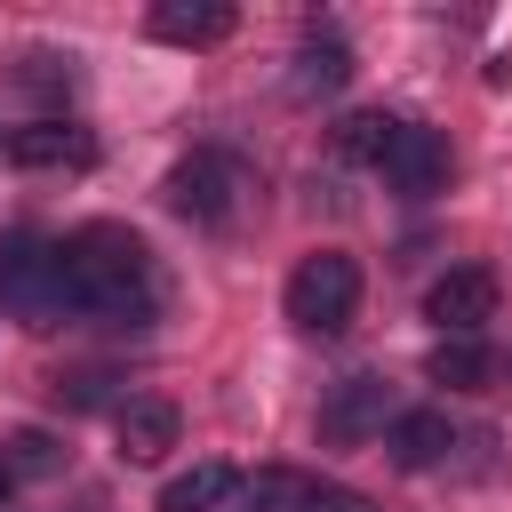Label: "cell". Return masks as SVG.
Here are the masks:
<instances>
[{
	"label": "cell",
	"instance_id": "1",
	"mask_svg": "<svg viewBox=\"0 0 512 512\" xmlns=\"http://www.w3.org/2000/svg\"><path fill=\"white\" fill-rule=\"evenodd\" d=\"M56 264H64V296L80 304V312H104V320H120V312H144L152 304V248L128 232V224H80L64 248H56Z\"/></svg>",
	"mask_w": 512,
	"mask_h": 512
},
{
	"label": "cell",
	"instance_id": "2",
	"mask_svg": "<svg viewBox=\"0 0 512 512\" xmlns=\"http://www.w3.org/2000/svg\"><path fill=\"white\" fill-rule=\"evenodd\" d=\"M280 304H288V320H296L304 336H336V328H352V312H360V264H352L344 248H312V256L288 272Z\"/></svg>",
	"mask_w": 512,
	"mask_h": 512
},
{
	"label": "cell",
	"instance_id": "3",
	"mask_svg": "<svg viewBox=\"0 0 512 512\" xmlns=\"http://www.w3.org/2000/svg\"><path fill=\"white\" fill-rule=\"evenodd\" d=\"M168 208L192 216V224H224V216L240 208V160H224V152L176 160V168H168Z\"/></svg>",
	"mask_w": 512,
	"mask_h": 512
},
{
	"label": "cell",
	"instance_id": "4",
	"mask_svg": "<svg viewBox=\"0 0 512 512\" xmlns=\"http://www.w3.org/2000/svg\"><path fill=\"white\" fill-rule=\"evenodd\" d=\"M0 304H16L32 328H48L72 296H64V264H56V248H40V240H16L8 248V264H0Z\"/></svg>",
	"mask_w": 512,
	"mask_h": 512
},
{
	"label": "cell",
	"instance_id": "5",
	"mask_svg": "<svg viewBox=\"0 0 512 512\" xmlns=\"http://www.w3.org/2000/svg\"><path fill=\"white\" fill-rule=\"evenodd\" d=\"M424 320H432L440 336H480V328L496 320V272H480V264L440 272V280L424 288Z\"/></svg>",
	"mask_w": 512,
	"mask_h": 512
},
{
	"label": "cell",
	"instance_id": "6",
	"mask_svg": "<svg viewBox=\"0 0 512 512\" xmlns=\"http://www.w3.org/2000/svg\"><path fill=\"white\" fill-rule=\"evenodd\" d=\"M384 176L400 184V192H440L448 184V136L440 128H416V120H400V136H392V152H384Z\"/></svg>",
	"mask_w": 512,
	"mask_h": 512
},
{
	"label": "cell",
	"instance_id": "7",
	"mask_svg": "<svg viewBox=\"0 0 512 512\" xmlns=\"http://www.w3.org/2000/svg\"><path fill=\"white\" fill-rule=\"evenodd\" d=\"M112 432H120V456H128V464H160V456L176 448L184 416H176V400H120Z\"/></svg>",
	"mask_w": 512,
	"mask_h": 512
},
{
	"label": "cell",
	"instance_id": "8",
	"mask_svg": "<svg viewBox=\"0 0 512 512\" xmlns=\"http://www.w3.org/2000/svg\"><path fill=\"white\" fill-rule=\"evenodd\" d=\"M232 8L224 0H160L152 8V40H168V48H216V40H232Z\"/></svg>",
	"mask_w": 512,
	"mask_h": 512
},
{
	"label": "cell",
	"instance_id": "9",
	"mask_svg": "<svg viewBox=\"0 0 512 512\" xmlns=\"http://www.w3.org/2000/svg\"><path fill=\"white\" fill-rule=\"evenodd\" d=\"M8 160H16V168H88V160H96V144H88V128L32 120V128H16V136H8Z\"/></svg>",
	"mask_w": 512,
	"mask_h": 512
},
{
	"label": "cell",
	"instance_id": "10",
	"mask_svg": "<svg viewBox=\"0 0 512 512\" xmlns=\"http://www.w3.org/2000/svg\"><path fill=\"white\" fill-rule=\"evenodd\" d=\"M392 464L400 472H432V464H448V448H456V432H448V416L440 408H408L400 424H392Z\"/></svg>",
	"mask_w": 512,
	"mask_h": 512
},
{
	"label": "cell",
	"instance_id": "11",
	"mask_svg": "<svg viewBox=\"0 0 512 512\" xmlns=\"http://www.w3.org/2000/svg\"><path fill=\"white\" fill-rule=\"evenodd\" d=\"M384 408H392V400H384V384H376V376H344V384H336V400L320 408V432H328V440H360V432H376V424H384Z\"/></svg>",
	"mask_w": 512,
	"mask_h": 512
},
{
	"label": "cell",
	"instance_id": "12",
	"mask_svg": "<svg viewBox=\"0 0 512 512\" xmlns=\"http://www.w3.org/2000/svg\"><path fill=\"white\" fill-rule=\"evenodd\" d=\"M424 368H432V384H448V392H480V384L496 376V360H488L480 336H440Z\"/></svg>",
	"mask_w": 512,
	"mask_h": 512
},
{
	"label": "cell",
	"instance_id": "13",
	"mask_svg": "<svg viewBox=\"0 0 512 512\" xmlns=\"http://www.w3.org/2000/svg\"><path fill=\"white\" fill-rule=\"evenodd\" d=\"M232 488H240L232 464H192V472H176V480L160 488V512H216Z\"/></svg>",
	"mask_w": 512,
	"mask_h": 512
},
{
	"label": "cell",
	"instance_id": "14",
	"mask_svg": "<svg viewBox=\"0 0 512 512\" xmlns=\"http://www.w3.org/2000/svg\"><path fill=\"white\" fill-rule=\"evenodd\" d=\"M392 136H400V120H392V112H352V120L336 128V160H376V168H384Z\"/></svg>",
	"mask_w": 512,
	"mask_h": 512
},
{
	"label": "cell",
	"instance_id": "15",
	"mask_svg": "<svg viewBox=\"0 0 512 512\" xmlns=\"http://www.w3.org/2000/svg\"><path fill=\"white\" fill-rule=\"evenodd\" d=\"M296 64H304L296 88H344V80H352V48H344V40H304Z\"/></svg>",
	"mask_w": 512,
	"mask_h": 512
},
{
	"label": "cell",
	"instance_id": "16",
	"mask_svg": "<svg viewBox=\"0 0 512 512\" xmlns=\"http://www.w3.org/2000/svg\"><path fill=\"white\" fill-rule=\"evenodd\" d=\"M0 464H8V480H16V472H56V440H48V432H16Z\"/></svg>",
	"mask_w": 512,
	"mask_h": 512
},
{
	"label": "cell",
	"instance_id": "17",
	"mask_svg": "<svg viewBox=\"0 0 512 512\" xmlns=\"http://www.w3.org/2000/svg\"><path fill=\"white\" fill-rule=\"evenodd\" d=\"M304 512H368V504H360L352 488H312V496H304Z\"/></svg>",
	"mask_w": 512,
	"mask_h": 512
},
{
	"label": "cell",
	"instance_id": "18",
	"mask_svg": "<svg viewBox=\"0 0 512 512\" xmlns=\"http://www.w3.org/2000/svg\"><path fill=\"white\" fill-rule=\"evenodd\" d=\"M0 504H8V464H0Z\"/></svg>",
	"mask_w": 512,
	"mask_h": 512
},
{
	"label": "cell",
	"instance_id": "19",
	"mask_svg": "<svg viewBox=\"0 0 512 512\" xmlns=\"http://www.w3.org/2000/svg\"><path fill=\"white\" fill-rule=\"evenodd\" d=\"M0 152H8V144H0Z\"/></svg>",
	"mask_w": 512,
	"mask_h": 512
}]
</instances>
